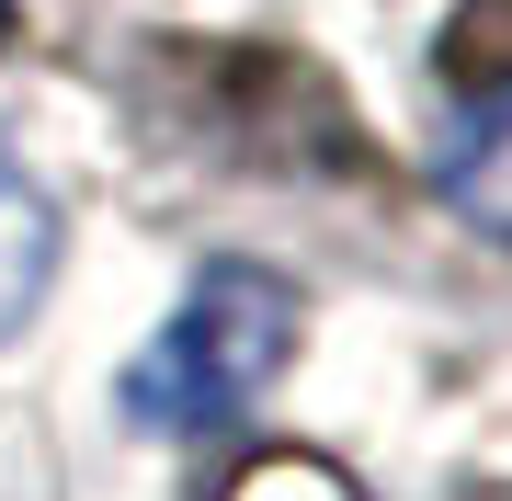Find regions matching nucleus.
<instances>
[{
  "label": "nucleus",
  "instance_id": "7ed1b4c3",
  "mask_svg": "<svg viewBox=\"0 0 512 501\" xmlns=\"http://www.w3.org/2000/svg\"><path fill=\"white\" fill-rule=\"evenodd\" d=\"M57 194L35 183V171H23L12 149H0V342L23 331V319L46 308V285H57Z\"/></svg>",
  "mask_w": 512,
  "mask_h": 501
},
{
  "label": "nucleus",
  "instance_id": "f03ea898",
  "mask_svg": "<svg viewBox=\"0 0 512 501\" xmlns=\"http://www.w3.org/2000/svg\"><path fill=\"white\" fill-rule=\"evenodd\" d=\"M433 194L456 205L478 240L512 251V92H490L478 114H456V137L433 149Z\"/></svg>",
  "mask_w": 512,
  "mask_h": 501
},
{
  "label": "nucleus",
  "instance_id": "f257e3e1",
  "mask_svg": "<svg viewBox=\"0 0 512 501\" xmlns=\"http://www.w3.org/2000/svg\"><path fill=\"white\" fill-rule=\"evenodd\" d=\"M285 353H296V285L274 262H205L171 331L126 365V410L148 433H217L285 376Z\"/></svg>",
  "mask_w": 512,
  "mask_h": 501
},
{
  "label": "nucleus",
  "instance_id": "20e7f679",
  "mask_svg": "<svg viewBox=\"0 0 512 501\" xmlns=\"http://www.w3.org/2000/svg\"><path fill=\"white\" fill-rule=\"evenodd\" d=\"M12 23H23V12H12V0H0V46H12Z\"/></svg>",
  "mask_w": 512,
  "mask_h": 501
}]
</instances>
